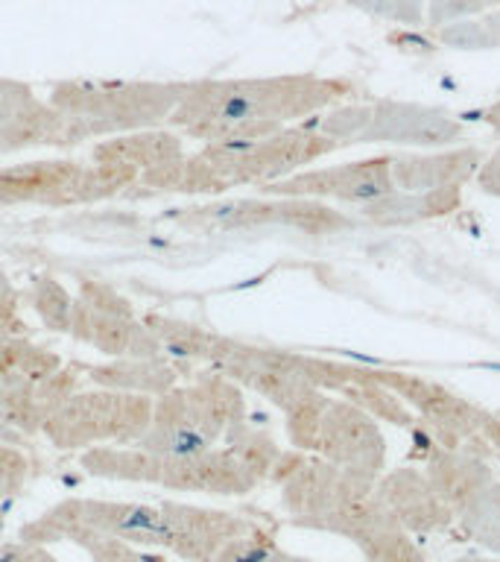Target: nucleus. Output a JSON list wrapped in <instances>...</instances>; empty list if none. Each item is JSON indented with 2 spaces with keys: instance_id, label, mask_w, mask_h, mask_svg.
Returning <instances> with one entry per match:
<instances>
[{
  "instance_id": "f257e3e1",
  "label": "nucleus",
  "mask_w": 500,
  "mask_h": 562,
  "mask_svg": "<svg viewBox=\"0 0 500 562\" xmlns=\"http://www.w3.org/2000/svg\"><path fill=\"white\" fill-rule=\"evenodd\" d=\"M351 94V79L316 74L191 79L167 126L200 144L258 140L328 112Z\"/></svg>"
},
{
  "instance_id": "f03ea898",
  "label": "nucleus",
  "mask_w": 500,
  "mask_h": 562,
  "mask_svg": "<svg viewBox=\"0 0 500 562\" xmlns=\"http://www.w3.org/2000/svg\"><path fill=\"white\" fill-rule=\"evenodd\" d=\"M340 144L325 138L307 121L258 140H226L202 144L173 165L144 176L123 200H152L167 193L188 196H219L231 188H266L287 176L307 170L319 158L337 153Z\"/></svg>"
},
{
  "instance_id": "7ed1b4c3",
  "label": "nucleus",
  "mask_w": 500,
  "mask_h": 562,
  "mask_svg": "<svg viewBox=\"0 0 500 562\" xmlns=\"http://www.w3.org/2000/svg\"><path fill=\"white\" fill-rule=\"evenodd\" d=\"M184 79H59L47 100L68 126L70 149L88 140L161 130L179 105Z\"/></svg>"
},
{
  "instance_id": "20e7f679",
  "label": "nucleus",
  "mask_w": 500,
  "mask_h": 562,
  "mask_svg": "<svg viewBox=\"0 0 500 562\" xmlns=\"http://www.w3.org/2000/svg\"><path fill=\"white\" fill-rule=\"evenodd\" d=\"M79 465L100 481L140 483L167 492H200L214 498H243L261 486L228 446L202 454H152L135 446H103L82 451Z\"/></svg>"
},
{
  "instance_id": "39448f33",
  "label": "nucleus",
  "mask_w": 500,
  "mask_h": 562,
  "mask_svg": "<svg viewBox=\"0 0 500 562\" xmlns=\"http://www.w3.org/2000/svg\"><path fill=\"white\" fill-rule=\"evenodd\" d=\"M243 416L246 390L217 369H196L191 381H179L152 402L149 428L135 448L152 454H202L217 448Z\"/></svg>"
},
{
  "instance_id": "423d86ee",
  "label": "nucleus",
  "mask_w": 500,
  "mask_h": 562,
  "mask_svg": "<svg viewBox=\"0 0 500 562\" xmlns=\"http://www.w3.org/2000/svg\"><path fill=\"white\" fill-rule=\"evenodd\" d=\"M149 395L117 393L103 386L77 390L50 419L44 422L42 437L59 451H88V448L135 446L152 419Z\"/></svg>"
},
{
  "instance_id": "0eeeda50",
  "label": "nucleus",
  "mask_w": 500,
  "mask_h": 562,
  "mask_svg": "<svg viewBox=\"0 0 500 562\" xmlns=\"http://www.w3.org/2000/svg\"><path fill=\"white\" fill-rule=\"evenodd\" d=\"M158 530H161L158 504L70 495L44 509L33 521H26L18 530V539L50 544L73 542L77 536H103V539H123L158 551Z\"/></svg>"
},
{
  "instance_id": "6e6552de",
  "label": "nucleus",
  "mask_w": 500,
  "mask_h": 562,
  "mask_svg": "<svg viewBox=\"0 0 500 562\" xmlns=\"http://www.w3.org/2000/svg\"><path fill=\"white\" fill-rule=\"evenodd\" d=\"M123 196L126 188L88 158H33L0 167V205L77 209Z\"/></svg>"
},
{
  "instance_id": "1a4fd4ad",
  "label": "nucleus",
  "mask_w": 500,
  "mask_h": 562,
  "mask_svg": "<svg viewBox=\"0 0 500 562\" xmlns=\"http://www.w3.org/2000/svg\"><path fill=\"white\" fill-rule=\"evenodd\" d=\"M384 386H389L410 411L419 413L421 425H428L430 439L442 448H465L474 454L500 451V419L477 404L465 402L445 386L433 384L421 375L407 372H375Z\"/></svg>"
},
{
  "instance_id": "9d476101",
  "label": "nucleus",
  "mask_w": 500,
  "mask_h": 562,
  "mask_svg": "<svg viewBox=\"0 0 500 562\" xmlns=\"http://www.w3.org/2000/svg\"><path fill=\"white\" fill-rule=\"evenodd\" d=\"M70 337L105 358H156L164 355L138 307L121 290L96 279H79L70 314Z\"/></svg>"
},
{
  "instance_id": "9b49d317",
  "label": "nucleus",
  "mask_w": 500,
  "mask_h": 562,
  "mask_svg": "<svg viewBox=\"0 0 500 562\" xmlns=\"http://www.w3.org/2000/svg\"><path fill=\"white\" fill-rule=\"evenodd\" d=\"M173 223L191 228H217V232H249V228H296L307 235H331L349 228L351 220L331 205L293 196H263V200L208 202L196 209H179L170 214Z\"/></svg>"
},
{
  "instance_id": "f8f14e48",
  "label": "nucleus",
  "mask_w": 500,
  "mask_h": 562,
  "mask_svg": "<svg viewBox=\"0 0 500 562\" xmlns=\"http://www.w3.org/2000/svg\"><path fill=\"white\" fill-rule=\"evenodd\" d=\"M211 369L231 378L240 390L258 393L281 413L296 411L298 404L319 393V386L307 378L305 355L252 346L235 337H226V346Z\"/></svg>"
},
{
  "instance_id": "ddd939ff",
  "label": "nucleus",
  "mask_w": 500,
  "mask_h": 562,
  "mask_svg": "<svg viewBox=\"0 0 500 562\" xmlns=\"http://www.w3.org/2000/svg\"><path fill=\"white\" fill-rule=\"evenodd\" d=\"M307 454L322 457L328 463L363 474L368 481H377L384 474L386 442L380 437L377 422L363 407L349 398H331L325 402L319 419H316L314 439Z\"/></svg>"
},
{
  "instance_id": "4468645a",
  "label": "nucleus",
  "mask_w": 500,
  "mask_h": 562,
  "mask_svg": "<svg viewBox=\"0 0 500 562\" xmlns=\"http://www.w3.org/2000/svg\"><path fill=\"white\" fill-rule=\"evenodd\" d=\"M161 530H158V551L170 553L179 562H214L228 542L261 525L258 518L211 509L184 501H158Z\"/></svg>"
},
{
  "instance_id": "2eb2a0df",
  "label": "nucleus",
  "mask_w": 500,
  "mask_h": 562,
  "mask_svg": "<svg viewBox=\"0 0 500 562\" xmlns=\"http://www.w3.org/2000/svg\"><path fill=\"white\" fill-rule=\"evenodd\" d=\"M389 158L375 156L363 161H345V165L314 167L261 188L263 196H293V200H337L351 205H368L395 191Z\"/></svg>"
},
{
  "instance_id": "dca6fc26",
  "label": "nucleus",
  "mask_w": 500,
  "mask_h": 562,
  "mask_svg": "<svg viewBox=\"0 0 500 562\" xmlns=\"http://www.w3.org/2000/svg\"><path fill=\"white\" fill-rule=\"evenodd\" d=\"M26 149H70L68 126L30 82L0 77V156Z\"/></svg>"
},
{
  "instance_id": "f3484780",
  "label": "nucleus",
  "mask_w": 500,
  "mask_h": 562,
  "mask_svg": "<svg viewBox=\"0 0 500 562\" xmlns=\"http://www.w3.org/2000/svg\"><path fill=\"white\" fill-rule=\"evenodd\" d=\"M184 156H188V147H184L182 135L170 126H161V130L129 132V135H117V138L96 140L86 158L112 179H117L129 193L144 176L156 173Z\"/></svg>"
},
{
  "instance_id": "a211bd4d",
  "label": "nucleus",
  "mask_w": 500,
  "mask_h": 562,
  "mask_svg": "<svg viewBox=\"0 0 500 562\" xmlns=\"http://www.w3.org/2000/svg\"><path fill=\"white\" fill-rule=\"evenodd\" d=\"M463 135V123L445 109L377 100L372 103V123L363 135V144L386 140V144H410V147H447Z\"/></svg>"
},
{
  "instance_id": "6ab92c4d",
  "label": "nucleus",
  "mask_w": 500,
  "mask_h": 562,
  "mask_svg": "<svg viewBox=\"0 0 500 562\" xmlns=\"http://www.w3.org/2000/svg\"><path fill=\"white\" fill-rule=\"evenodd\" d=\"M375 495L407 533H442L454 525V513L439 498L421 469L407 465L377 477Z\"/></svg>"
},
{
  "instance_id": "aec40b11",
  "label": "nucleus",
  "mask_w": 500,
  "mask_h": 562,
  "mask_svg": "<svg viewBox=\"0 0 500 562\" xmlns=\"http://www.w3.org/2000/svg\"><path fill=\"white\" fill-rule=\"evenodd\" d=\"M82 390V372L77 363H65L59 372L30 384L0 386V416L26 439L38 437L44 422L68 402L70 395Z\"/></svg>"
},
{
  "instance_id": "412c9836",
  "label": "nucleus",
  "mask_w": 500,
  "mask_h": 562,
  "mask_svg": "<svg viewBox=\"0 0 500 562\" xmlns=\"http://www.w3.org/2000/svg\"><path fill=\"white\" fill-rule=\"evenodd\" d=\"M82 372V381L103 390H117V393L149 395L158 398L167 390H173L182 375H191L188 369L179 367L167 355L156 358H109L103 363H77Z\"/></svg>"
},
{
  "instance_id": "4be33fe9",
  "label": "nucleus",
  "mask_w": 500,
  "mask_h": 562,
  "mask_svg": "<svg viewBox=\"0 0 500 562\" xmlns=\"http://www.w3.org/2000/svg\"><path fill=\"white\" fill-rule=\"evenodd\" d=\"M482 165V153L477 147L442 149L428 156H393L389 173H393L395 191L419 193L465 184L477 176Z\"/></svg>"
},
{
  "instance_id": "5701e85b",
  "label": "nucleus",
  "mask_w": 500,
  "mask_h": 562,
  "mask_svg": "<svg viewBox=\"0 0 500 562\" xmlns=\"http://www.w3.org/2000/svg\"><path fill=\"white\" fill-rule=\"evenodd\" d=\"M140 319H144L149 331L156 334V340L161 342V351L167 358L175 360L188 372H196L200 367H214L219 351L226 346V334L205 328V325L188 323V319H179V316L147 311V314H140Z\"/></svg>"
},
{
  "instance_id": "b1692460",
  "label": "nucleus",
  "mask_w": 500,
  "mask_h": 562,
  "mask_svg": "<svg viewBox=\"0 0 500 562\" xmlns=\"http://www.w3.org/2000/svg\"><path fill=\"white\" fill-rule=\"evenodd\" d=\"M463 202V184L451 188H436V191H393L380 200L360 205L363 217L377 223V226H407V223H424V220L445 217L459 209Z\"/></svg>"
},
{
  "instance_id": "393cba45",
  "label": "nucleus",
  "mask_w": 500,
  "mask_h": 562,
  "mask_svg": "<svg viewBox=\"0 0 500 562\" xmlns=\"http://www.w3.org/2000/svg\"><path fill=\"white\" fill-rule=\"evenodd\" d=\"M65 367L59 351L47 349L21 331L0 328V386L30 384Z\"/></svg>"
},
{
  "instance_id": "a878e982",
  "label": "nucleus",
  "mask_w": 500,
  "mask_h": 562,
  "mask_svg": "<svg viewBox=\"0 0 500 562\" xmlns=\"http://www.w3.org/2000/svg\"><path fill=\"white\" fill-rule=\"evenodd\" d=\"M223 446H228L235 451L237 460L258 477V483L270 481L272 469H275V463H279L281 457V446L275 442V437H272L270 430L254 428L246 416L228 428V434L223 437Z\"/></svg>"
},
{
  "instance_id": "bb28decb",
  "label": "nucleus",
  "mask_w": 500,
  "mask_h": 562,
  "mask_svg": "<svg viewBox=\"0 0 500 562\" xmlns=\"http://www.w3.org/2000/svg\"><path fill=\"white\" fill-rule=\"evenodd\" d=\"M454 521H459L463 533L471 536L474 542L500 553V481H489L465 501L454 513Z\"/></svg>"
},
{
  "instance_id": "cd10ccee",
  "label": "nucleus",
  "mask_w": 500,
  "mask_h": 562,
  "mask_svg": "<svg viewBox=\"0 0 500 562\" xmlns=\"http://www.w3.org/2000/svg\"><path fill=\"white\" fill-rule=\"evenodd\" d=\"M24 302L35 311L42 325L53 334H70V314H73V296L56 276L38 272L30 279L26 290L21 293Z\"/></svg>"
},
{
  "instance_id": "c85d7f7f",
  "label": "nucleus",
  "mask_w": 500,
  "mask_h": 562,
  "mask_svg": "<svg viewBox=\"0 0 500 562\" xmlns=\"http://www.w3.org/2000/svg\"><path fill=\"white\" fill-rule=\"evenodd\" d=\"M436 42L454 50H495L500 47V9L439 26Z\"/></svg>"
},
{
  "instance_id": "c756f323",
  "label": "nucleus",
  "mask_w": 500,
  "mask_h": 562,
  "mask_svg": "<svg viewBox=\"0 0 500 562\" xmlns=\"http://www.w3.org/2000/svg\"><path fill=\"white\" fill-rule=\"evenodd\" d=\"M214 562H314V560L284 551L270 527L258 525L246 536L235 539V542H228Z\"/></svg>"
},
{
  "instance_id": "7c9ffc66",
  "label": "nucleus",
  "mask_w": 500,
  "mask_h": 562,
  "mask_svg": "<svg viewBox=\"0 0 500 562\" xmlns=\"http://www.w3.org/2000/svg\"><path fill=\"white\" fill-rule=\"evenodd\" d=\"M307 123L325 138L337 140L342 149L363 140L368 123H372V105H333L328 112L307 117Z\"/></svg>"
},
{
  "instance_id": "2f4dec72",
  "label": "nucleus",
  "mask_w": 500,
  "mask_h": 562,
  "mask_svg": "<svg viewBox=\"0 0 500 562\" xmlns=\"http://www.w3.org/2000/svg\"><path fill=\"white\" fill-rule=\"evenodd\" d=\"M77 548L88 553L91 562H170L164 551L140 548V544L123 542V539H103V536H77Z\"/></svg>"
},
{
  "instance_id": "473e14b6",
  "label": "nucleus",
  "mask_w": 500,
  "mask_h": 562,
  "mask_svg": "<svg viewBox=\"0 0 500 562\" xmlns=\"http://www.w3.org/2000/svg\"><path fill=\"white\" fill-rule=\"evenodd\" d=\"M342 3L401 26H421L428 15V0H342Z\"/></svg>"
},
{
  "instance_id": "72a5a7b5",
  "label": "nucleus",
  "mask_w": 500,
  "mask_h": 562,
  "mask_svg": "<svg viewBox=\"0 0 500 562\" xmlns=\"http://www.w3.org/2000/svg\"><path fill=\"white\" fill-rule=\"evenodd\" d=\"M33 477V460L21 446L0 442V501L15 498Z\"/></svg>"
},
{
  "instance_id": "f704fd0d",
  "label": "nucleus",
  "mask_w": 500,
  "mask_h": 562,
  "mask_svg": "<svg viewBox=\"0 0 500 562\" xmlns=\"http://www.w3.org/2000/svg\"><path fill=\"white\" fill-rule=\"evenodd\" d=\"M491 9H500V0H428L424 21H430V26L439 30V26L454 24V21H463V18L482 15V12H491Z\"/></svg>"
},
{
  "instance_id": "c9c22d12",
  "label": "nucleus",
  "mask_w": 500,
  "mask_h": 562,
  "mask_svg": "<svg viewBox=\"0 0 500 562\" xmlns=\"http://www.w3.org/2000/svg\"><path fill=\"white\" fill-rule=\"evenodd\" d=\"M21 302H24L21 290L9 281V276L0 272V328L26 334V323L24 316H21Z\"/></svg>"
},
{
  "instance_id": "e433bc0d",
  "label": "nucleus",
  "mask_w": 500,
  "mask_h": 562,
  "mask_svg": "<svg viewBox=\"0 0 500 562\" xmlns=\"http://www.w3.org/2000/svg\"><path fill=\"white\" fill-rule=\"evenodd\" d=\"M0 562H59L47 551V544L24 542V539H9L0 542Z\"/></svg>"
},
{
  "instance_id": "4c0bfd02",
  "label": "nucleus",
  "mask_w": 500,
  "mask_h": 562,
  "mask_svg": "<svg viewBox=\"0 0 500 562\" xmlns=\"http://www.w3.org/2000/svg\"><path fill=\"white\" fill-rule=\"evenodd\" d=\"M477 184L480 191L491 193V196H500V149H495L489 158H482L480 170H477Z\"/></svg>"
},
{
  "instance_id": "58836bf2",
  "label": "nucleus",
  "mask_w": 500,
  "mask_h": 562,
  "mask_svg": "<svg viewBox=\"0 0 500 562\" xmlns=\"http://www.w3.org/2000/svg\"><path fill=\"white\" fill-rule=\"evenodd\" d=\"M0 442H3V446H24L26 437L24 434H18V430L0 416Z\"/></svg>"
},
{
  "instance_id": "ea45409f",
  "label": "nucleus",
  "mask_w": 500,
  "mask_h": 562,
  "mask_svg": "<svg viewBox=\"0 0 500 562\" xmlns=\"http://www.w3.org/2000/svg\"><path fill=\"white\" fill-rule=\"evenodd\" d=\"M480 121L486 123V126H491L495 132H500V100L498 103H491L489 109H482Z\"/></svg>"
},
{
  "instance_id": "a19ab883",
  "label": "nucleus",
  "mask_w": 500,
  "mask_h": 562,
  "mask_svg": "<svg viewBox=\"0 0 500 562\" xmlns=\"http://www.w3.org/2000/svg\"><path fill=\"white\" fill-rule=\"evenodd\" d=\"M456 562H500V560H486V557H463V560Z\"/></svg>"
}]
</instances>
